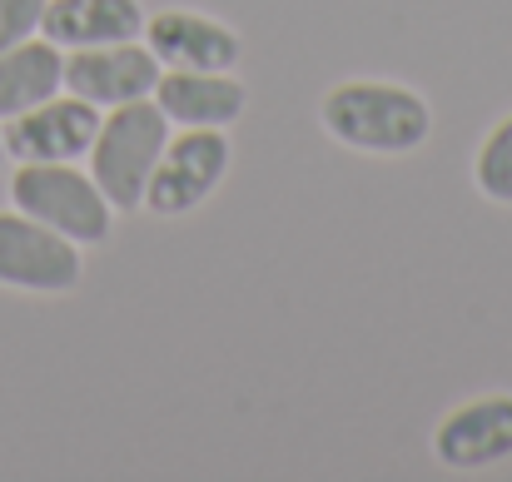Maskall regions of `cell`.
Instances as JSON below:
<instances>
[{"label": "cell", "instance_id": "cell-1", "mask_svg": "<svg viewBox=\"0 0 512 482\" xmlns=\"http://www.w3.org/2000/svg\"><path fill=\"white\" fill-rule=\"evenodd\" d=\"M319 125L324 135L373 160H398L428 145L433 135V110L418 90L393 85V80H343L319 100Z\"/></svg>", "mask_w": 512, "mask_h": 482}, {"label": "cell", "instance_id": "cell-2", "mask_svg": "<svg viewBox=\"0 0 512 482\" xmlns=\"http://www.w3.org/2000/svg\"><path fill=\"white\" fill-rule=\"evenodd\" d=\"M170 130L174 125L165 120V110L155 105V95L105 110L100 135H95L85 160H90V179L105 189L115 214L145 209V184H150V169L160 160Z\"/></svg>", "mask_w": 512, "mask_h": 482}, {"label": "cell", "instance_id": "cell-3", "mask_svg": "<svg viewBox=\"0 0 512 482\" xmlns=\"http://www.w3.org/2000/svg\"><path fill=\"white\" fill-rule=\"evenodd\" d=\"M10 209L50 224L80 249L110 244V229H115V209L105 189L80 164H20L10 174Z\"/></svg>", "mask_w": 512, "mask_h": 482}, {"label": "cell", "instance_id": "cell-4", "mask_svg": "<svg viewBox=\"0 0 512 482\" xmlns=\"http://www.w3.org/2000/svg\"><path fill=\"white\" fill-rule=\"evenodd\" d=\"M85 279V249L50 224L0 209V289L10 294H35V299H60L75 294Z\"/></svg>", "mask_w": 512, "mask_h": 482}, {"label": "cell", "instance_id": "cell-5", "mask_svg": "<svg viewBox=\"0 0 512 482\" xmlns=\"http://www.w3.org/2000/svg\"><path fill=\"white\" fill-rule=\"evenodd\" d=\"M229 164L234 150L224 130H179V135L170 130L145 184V209L155 219H189L229 179Z\"/></svg>", "mask_w": 512, "mask_h": 482}, {"label": "cell", "instance_id": "cell-6", "mask_svg": "<svg viewBox=\"0 0 512 482\" xmlns=\"http://www.w3.org/2000/svg\"><path fill=\"white\" fill-rule=\"evenodd\" d=\"M105 110H95L90 100L60 90L40 105H30L25 115L5 120V160L15 164H80L90 155L95 135H100Z\"/></svg>", "mask_w": 512, "mask_h": 482}, {"label": "cell", "instance_id": "cell-7", "mask_svg": "<svg viewBox=\"0 0 512 482\" xmlns=\"http://www.w3.org/2000/svg\"><path fill=\"white\" fill-rule=\"evenodd\" d=\"M160 60L145 40H115L90 50H65V90L90 100L95 110H115L130 100H150L160 85Z\"/></svg>", "mask_w": 512, "mask_h": 482}, {"label": "cell", "instance_id": "cell-8", "mask_svg": "<svg viewBox=\"0 0 512 482\" xmlns=\"http://www.w3.org/2000/svg\"><path fill=\"white\" fill-rule=\"evenodd\" d=\"M433 458L453 473H483L512 458V393H483L443 413L433 428Z\"/></svg>", "mask_w": 512, "mask_h": 482}, {"label": "cell", "instance_id": "cell-9", "mask_svg": "<svg viewBox=\"0 0 512 482\" xmlns=\"http://www.w3.org/2000/svg\"><path fill=\"white\" fill-rule=\"evenodd\" d=\"M140 40L155 50V60L165 70H234L244 55V40L224 20H214L204 10H184V5L155 10L145 20Z\"/></svg>", "mask_w": 512, "mask_h": 482}, {"label": "cell", "instance_id": "cell-10", "mask_svg": "<svg viewBox=\"0 0 512 482\" xmlns=\"http://www.w3.org/2000/svg\"><path fill=\"white\" fill-rule=\"evenodd\" d=\"M155 105L179 130H229L249 110V90L234 70H160Z\"/></svg>", "mask_w": 512, "mask_h": 482}, {"label": "cell", "instance_id": "cell-11", "mask_svg": "<svg viewBox=\"0 0 512 482\" xmlns=\"http://www.w3.org/2000/svg\"><path fill=\"white\" fill-rule=\"evenodd\" d=\"M145 20L150 15L140 0H45L40 35L55 40L60 50H90V45L140 40Z\"/></svg>", "mask_w": 512, "mask_h": 482}, {"label": "cell", "instance_id": "cell-12", "mask_svg": "<svg viewBox=\"0 0 512 482\" xmlns=\"http://www.w3.org/2000/svg\"><path fill=\"white\" fill-rule=\"evenodd\" d=\"M60 90H65V50L55 40L30 35V40L0 50V125Z\"/></svg>", "mask_w": 512, "mask_h": 482}, {"label": "cell", "instance_id": "cell-13", "mask_svg": "<svg viewBox=\"0 0 512 482\" xmlns=\"http://www.w3.org/2000/svg\"><path fill=\"white\" fill-rule=\"evenodd\" d=\"M473 184L493 204H512V115L483 135V145L473 155Z\"/></svg>", "mask_w": 512, "mask_h": 482}, {"label": "cell", "instance_id": "cell-14", "mask_svg": "<svg viewBox=\"0 0 512 482\" xmlns=\"http://www.w3.org/2000/svg\"><path fill=\"white\" fill-rule=\"evenodd\" d=\"M45 20V0H0V50L40 35Z\"/></svg>", "mask_w": 512, "mask_h": 482}, {"label": "cell", "instance_id": "cell-15", "mask_svg": "<svg viewBox=\"0 0 512 482\" xmlns=\"http://www.w3.org/2000/svg\"><path fill=\"white\" fill-rule=\"evenodd\" d=\"M0 164H5V135H0Z\"/></svg>", "mask_w": 512, "mask_h": 482}]
</instances>
